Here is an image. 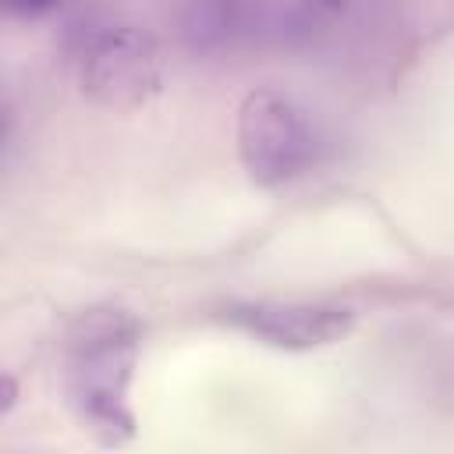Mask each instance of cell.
<instances>
[{
  "mask_svg": "<svg viewBox=\"0 0 454 454\" xmlns=\"http://www.w3.org/2000/svg\"><path fill=\"white\" fill-rule=\"evenodd\" d=\"M142 323L121 305L85 309L64 333V383L82 429L106 447L135 436L128 390L138 365Z\"/></svg>",
  "mask_w": 454,
  "mask_h": 454,
  "instance_id": "cell-1",
  "label": "cell"
},
{
  "mask_svg": "<svg viewBox=\"0 0 454 454\" xmlns=\"http://www.w3.org/2000/svg\"><path fill=\"white\" fill-rule=\"evenodd\" d=\"M316 138L305 110L277 92L255 89L241 99L238 110V156L245 174L259 188H280L294 181L312 160Z\"/></svg>",
  "mask_w": 454,
  "mask_h": 454,
  "instance_id": "cell-2",
  "label": "cell"
},
{
  "mask_svg": "<svg viewBox=\"0 0 454 454\" xmlns=\"http://www.w3.org/2000/svg\"><path fill=\"white\" fill-rule=\"evenodd\" d=\"M163 89L160 43L135 25L96 32L82 53V92L114 114H131L153 103Z\"/></svg>",
  "mask_w": 454,
  "mask_h": 454,
  "instance_id": "cell-3",
  "label": "cell"
},
{
  "mask_svg": "<svg viewBox=\"0 0 454 454\" xmlns=\"http://www.w3.org/2000/svg\"><path fill=\"white\" fill-rule=\"evenodd\" d=\"M223 319L280 351H316L355 330V312L333 301H231Z\"/></svg>",
  "mask_w": 454,
  "mask_h": 454,
  "instance_id": "cell-4",
  "label": "cell"
},
{
  "mask_svg": "<svg viewBox=\"0 0 454 454\" xmlns=\"http://www.w3.org/2000/svg\"><path fill=\"white\" fill-rule=\"evenodd\" d=\"M245 0H181L177 4V35L195 53H216L234 43L245 28Z\"/></svg>",
  "mask_w": 454,
  "mask_h": 454,
  "instance_id": "cell-5",
  "label": "cell"
},
{
  "mask_svg": "<svg viewBox=\"0 0 454 454\" xmlns=\"http://www.w3.org/2000/svg\"><path fill=\"white\" fill-rule=\"evenodd\" d=\"M64 0H0L4 14H18V18H35V14H50L57 11Z\"/></svg>",
  "mask_w": 454,
  "mask_h": 454,
  "instance_id": "cell-6",
  "label": "cell"
},
{
  "mask_svg": "<svg viewBox=\"0 0 454 454\" xmlns=\"http://www.w3.org/2000/svg\"><path fill=\"white\" fill-rule=\"evenodd\" d=\"M18 401V383L11 376H0V415H7Z\"/></svg>",
  "mask_w": 454,
  "mask_h": 454,
  "instance_id": "cell-7",
  "label": "cell"
},
{
  "mask_svg": "<svg viewBox=\"0 0 454 454\" xmlns=\"http://www.w3.org/2000/svg\"><path fill=\"white\" fill-rule=\"evenodd\" d=\"M7 138H11V106H7V99L0 96V149L7 145Z\"/></svg>",
  "mask_w": 454,
  "mask_h": 454,
  "instance_id": "cell-8",
  "label": "cell"
},
{
  "mask_svg": "<svg viewBox=\"0 0 454 454\" xmlns=\"http://www.w3.org/2000/svg\"><path fill=\"white\" fill-rule=\"evenodd\" d=\"M312 7H319V11H340L344 7V0H309Z\"/></svg>",
  "mask_w": 454,
  "mask_h": 454,
  "instance_id": "cell-9",
  "label": "cell"
}]
</instances>
